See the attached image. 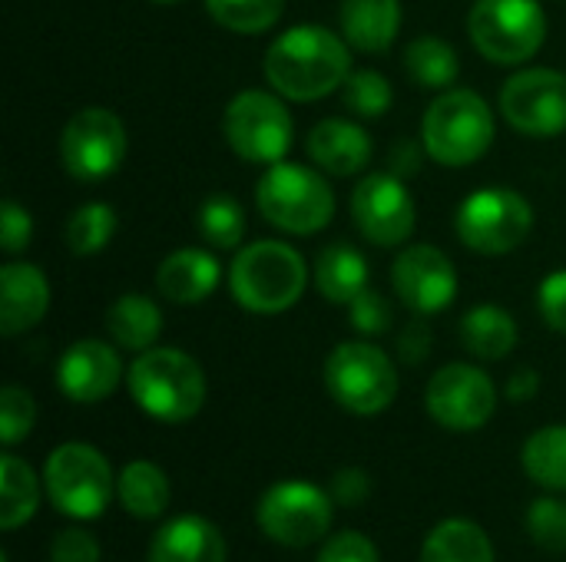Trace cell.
<instances>
[{"instance_id":"39","label":"cell","mask_w":566,"mask_h":562,"mask_svg":"<svg viewBox=\"0 0 566 562\" xmlns=\"http://www.w3.org/2000/svg\"><path fill=\"white\" fill-rule=\"evenodd\" d=\"M315 562H381V560H378V550H375V543H371L368 537H361V533H355V530H345V533L332 537V540L322 547V553H318V560Z\"/></svg>"},{"instance_id":"16","label":"cell","mask_w":566,"mask_h":562,"mask_svg":"<svg viewBox=\"0 0 566 562\" xmlns=\"http://www.w3.org/2000/svg\"><path fill=\"white\" fill-rule=\"evenodd\" d=\"M391 285L415 315H438L458 295L454 262L434 245H408L391 265Z\"/></svg>"},{"instance_id":"22","label":"cell","mask_w":566,"mask_h":562,"mask_svg":"<svg viewBox=\"0 0 566 562\" xmlns=\"http://www.w3.org/2000/svg\"><path fill=\"white\" fill-rule=\"evenodd\" d=\"M338 26L348 46L361 53H385L401 30V0H342Z\"/></svg>"},{"instance_id":"45","label":"cell","mask_w":566,"mask_h":562,"mask_svg":"<svg viewBox=\"0 0 566 562\" xmlns=\"http://www.w3.org/2000/svg\"><path fill=\"white\" fill-rule=\"evenodd\" d=\"M153 3H179V0H153Z\"/></svg>"},{"instance_id":"32","label":"cell","mask_w":566,"mask_h":562,"mask_svg":"<svg viewBox=\"0 0 566 562\" xmlns=\"http://www.w3.org/2000/svg\"><path fill=\"white\" fill-rule=\"evenodd\" d=\"M116 235V212L106 202L80 205L66 222V245L73 255H96Z\"/></svg>"},{"instance_id":"27","label":"cell","mask_w":566,"mask_h":562,"mask_svg":"<svg viewBox=\"0 0 566 562\" xmlns=\"http://www.w3.org/2000/svg\"><path fill=\"white\" fill-rule=\"evenodd\" d=\"M40 507V480L27 460L3 454L0 457V530H20Z\"/></svg>"},{"instance_id":"42","label":"cell","mask_w":566,"mask_h":562,"mask_svg":"<svg viewBox=\"0 0 566 562\" xmlns=\"http://www.w3.org/2000/svg\"><path fill=\"white\" fill-rule=\"evenodd\" d=\"M368 494H371V477L361 467H345L332 480V500L342 507H358L368 500Z\"/></svg>"},{"instance_id":"33","label":"cell","mask_w":566,"mask_h":562,"mask_svg":"<svg viewBox=\"0 0 566 562\" xmlns=\"http://www.w3.org/2000/svg\"><path fill=\"white\" fill-rule=\"evenodd\" d=\"M199 235L212 245V248H239L242 235H245V212L232 195H209L199 209Z\"/></svg>"},{"instance_id":"35","label":"cell","mask_w":566,"mask_h":562,"mask_svg":"<svg viewBox=\"0 0 566 562\" xmlns=\"http://www.w3.org/2000/svg\"><path fill=\"white\" fill-rule=\"evenodd\" d=\"M527 530L534 543L547 553H566V503L541 497L527 510Z\"/></svg>"},{"instance_id":"26","label":"cell","mask_w":566,"mask_h":562,"mask_svg":"<svg viewBox=\"0 0 566 562\" xmlns=\"http://www.w3.org/2000/svg\"><path fill=\"white\" fill-rule=\"evenodd\" d=\"M421 562H494L488 533L471 520H444L424 540Z\"/></svg>"},{"instance_id":"6","label":"cell","mask_w":566,"mask_h":562,"mask_svg":"<svg viewBox=\"0 0 566 562\" xmlns=\"http://www.w3.org/2000/svg\"><path fill=\"white\" fill-rule=\"evenodd\" d=\"M325 388L348 414L375 417L398 397V371L381 348L368 341H345L325 361Z\"/></svg>"},{"instance_id":"37","label":"cell","mask_w":566,"mask_h":562,"mask_svg":"<svg viewBox=\"0 0 566 562\" xmlns=\"http://www.w3.org/2000/svg\"><path fill=\"white\" fill-rule=\"evenodd\" d=\"M348 315H352V328L368 338H378L391 328V305L375 288H365L361 295H355L348 305Z\"/></svg>"},{"instance_id":"14","label":"cell","mask_w":566,"mask_h":562,"mask_svg":"<svg viewBox=\"0 0 566 562\" xmlns=\"http://www.w3.org/2000/svg\"><path fill=\"white\" fill-rule=\"evenodd\" d=\"M352 219L371 245L395 248L415 235L418 209H415V199L405 189L401 176L371 172L352 192Z\"/></svg>"},{"instance_id":"5","label":"cell","mask_w":566,"mask_h":562,"mask_svg":"<svg viewBox=\"0 0 566 562\" xmlns=\"http://www.w3.org/2000/svg\"><path fill=\"white\" fill-rule=\"evenodd\" d=\"M255 205L269 225L292 235H315L335 215V192L318 169L282 159L262 172L255 185Z\"/></svg>"},{"instance_id":"34","label":"cell","mask_w":566,"mask_h":562,"mask_svg":"<svg viewBox=\"0 0 566 562\" xmlns=\"http://www.w3.org/2000/svg\"><path fill=\"white\" fill-rule=\"evenodd\" d=\"M395 89L385 73L378 70H352L342 86V103L361 119H378L391 109Z\"/></svg>"},{"instance_id":"3","label":"cell","mask_w":566,"mask_h":562,"mask_svg":"<svg viewBox=\"0 0 566 562\" xmlns=\"http://www.w3.org/2000/svg\"><path fill=\"white\" fill-rule=\"evenodd\" d=\"M133 401L163 424L192 421L206 404V374L196 358L176 348L143 351L126 374Z\"/></svg>"},{"instance_id":"25","label":"cell","mask_w":566,"mask_h":562,"mask_svg":"<svg viewBox=\"0 0 566 562\" xmlns=\"http://www.w3.org/2000/svg\"><path fill=\"white\" fill-rule=\"evenodd\" d=\"M461 344L481 361H501L517 348V321L497 305H478L461 321Z\"/></svg>"},{"instance_id":"18","label":"cell","mask_w":566,"mask_h":562,"mask_svg":"<svg viewBox=\"0 0 566 562\" xmlns=\"http://www.w3.org/2000/svg\"><path fill=\"white\" fill-rule=\"evenodd\" d=\"M50 308V282L30 262H10L0 268V331L7 338L30 331Z\"/></svg>"},{"instance_id":"20","label":"cell","mask_w":566,"mask_h":562,"mask_svg":"<svg viewBox=\"0 0 566 562\" xmlns=\"http://www.w3.org/2000/svg\"><path fill=\"white\" fill-rule=\"evenodd\" d=\"M149 562H226V540L212 520L186 513L159 527L149 543Z\"/></svg>"},{"instance_id":"9","label":"cell","mask_w":566,"mask_h":562,"mask_svg":"<svg viewBox=\"0 0 566 562\" xmlns=\"http://www.w3.org/2000/svg\"><path fill=\"white\" fill-rule=\"evenodd\" d=\"M43 490L60 513L73 520H96L113 497L109 460L90 444H60L46 457Z\"/></svg>"},{"instance_id":"7","label":"cell","mask_w":566,"mask_h":562,"mask_svg":"<svg viewBox=\"0 0 566 562\" xmlns=\"http://www.w3.org/2000/svg\"><path fill=\"white\" fill-rule=\"evenodd\" d=\"M468 33L481 56L501 66L527 63L547 40V13L537 0H478Z\"/></svg>"},{"instance_id":"29","label":"cell","mask_w":566,"mask_h":562,"mask_svg":"<svg viewBox=\"0 0 566 562\" xmlns=\"http://www.w3.org/2000/svg\"><path fill=\"white\" fill-rule=\"evenodd\" d=\"M405 70L424 89H451V83L461 73V60H458V50L448 40L418 36L405 50Z\"/></svg>"},{"instance_id":"41","label":"cell","mask_w":566,"mask_h":562,"mask_svg":"<svg viewBox=\"0 0 566 562\" xmlns=\"http://www.w3.org/2000/svg\"><path fill=\"white\" fill-rule=\"evenodd\" d=\"M537 305H541V315H544L547 328L566 335V268L564 272L547 275V278L541 282Z\"/></svg>"},{"instance_id":"11","label":"cell","mask_w":566,"mask_h":562,"mask_svg":"<svg viewBox=\"0 0 566 562\" xmlns=\"http://www.w3.org/2000/svg\"><path fill=\"white\" fill-rule=\"evenodd\" d=\"M126 126L106 106H86L70 116L60 136L63 169L80 182H99L113 176L126 159Z\"/></svg>"},{"instance_id":"40","label":"cell","mask_w":566,"mask_h":562,"mask_svg":"<svg viewBox=\"0 0 566 562\" xmlns=\"http://www.w3.org/2000/svg\"><path fill=\"white\" fill-rule=\"evenodd\" d=\"M50 562H99V543L80 527L60 530L50 547Z\"/></svg>"},{"instance_id":"19","label":"cell","mask_w":566,"mask_h":562,"mask_svg":"<svg viewBox=\"0 0 566 562\" xmlns=\"http://www.w3.org/2000/svg\"><path fill=\"white\" fill-rule=\"evenodd\" d=\"M308 159L328 176H358L371 162V136L352 119H322L308 132Z\"/></svg>"},{"instance_id":"4","label":"cell","mask_w":566,"mask_h":562,"mask_svg":"<svg viewBox=\"0 0 566 562\" xmlns=\"http://www.w3.org/2000/svg\"><path fill=\"white\" fill-rule=\"evenodd\" d=\"M494 109L474 89H444L424 113V152L451 169L478 162L494 142Z\"/></svg>"},{"instance_id":"21","label":"cell","mask_w":566,"mask_h":562,"mask_svg":"<svg viewBox=\"0 0 566 562\" xmlns=\"http://www.w3.org/2000/svg\"><path fill=\"white\" fill-rule=\"evenodd\" d=\"M222 278V268L212 252L206 248H179L172 252L159 272H156V288L163 298L176 305H199L206 301Z\"/></svg>"},{"instance_id":"31","label":"cell","mask_w":566,"mask_h":562,"mask_svg":"<svg viewBox=\"0 0 566 562\" xmlns=\"http://www.w3.org/2000/svg\"><path fill=\"white\" fill-rule=\"evenodd\" d=\"M202 3L219 26L245 36L272 30L285 13V0H202Z\"/></svg>"},{"instance_id":"12","label":"cell","mask_w":566,"mask_h":562,"mask_svg":"<svg viewBox=\"0 0 566 562\" xmlns=\"http://www.w3.org/2000/svg\"><path fill=\"white\" fill-rule=\"evenodd\" d=\"M259 530L279 547H312L332 527V497L305 480L275 484L255 507Z\"/></svg>"},{"instance_id":"10","label":"cell","mask_w":566,"mask_h":562,"mask_svg":"<svg viewBox=\"0 0 566 562\" xmlns=\"http://www.w3.org/2000/svg\"><path fill=\"white\" fill-rule=\"evenodd\" d=\"M222 129L226 142L239 159L272 166L289 156L295 123L279 96L265 89H242L239 96L229 99Z\"/></svg>"},{"instance_id":"24","label":"cell","mask_w":566,"mask_h":562,"mask_svg":"<svg viewBox=\"0 0 566 562\" xmlns=\"http://www.w3.org/2000/svg\"><path fill=\"white\" fill-rule=\"evenodd\" d=\"M106 331L119 348L143 354L156 344L163 331V311L149 295H119L106 311Z\"/></svg>"},{"instance_id":"23","label":"cell","mask_w":566,"mask_h":562,"mask_svg":"<svg viewBox=\"0 0 566 562\" xmlns=\"http://www.w3.org/2000/svg\"><path fill=\"white\" fill-rule=\"evenodd\" d=\"M315 288L332 305H352L355 295L368 288V262L348 242H332L315 258Z\"/></svg>"},{"instance_id":"17","label":"cell","mask_w":566,"mask_h":562,"mask_svg":"<svg viewBox=\"0 0 566 562\" xmlns=\"http://www.w3.org/2000/svg\"><path fill=\"white\" fill-rule=\"evenodd\" d=\"M119 378H123L119 354L106 341H96V338L70 344L56 364V384L76 404H96L109 397Z\"/></svg>"},{"instance_id":"8","label":"cell","mask_w":566,"mask_h":562,"mask_svg":"<svg viewBox=\"0 0 566 562\" xmlns=\"http://www.w3.org/2000/svg\"><path fill=\"white\" fill-rule=\"evenodd\" d=\"M458 238L478 255H507L521 248L534 229V205L507 185L471 192L454 215Z\"/></svg>"},{"instance_id":"43","label":"cell","mask_w":566,"mask_h":562,"mask_svg":"<svg viewBox=\"0 0 566 562\" xmlns=\"http://www.w3.org/2000/svg\"><path fill=\"white\" fill-rule=\"evenodd\" d=\"M428 351H431V331H428L421 321H415V325L401 335V354H405L408 364H418V361L428 358Z\"/></svg>"},{"instance_id":"38","label":"cell","mask_w":566,"mask_h":562,"mask_svg":"<svg viewBox=\"0 0 566 562\" xmlns=\"http://www.w3.org/2000/svg\"><path fill=\"white\" fill-rule=\"evenodd\" d=\"M33 238V219L23 205L17 202H3L0 205V248L7 255H17L30 245Z\"/></svg>"},{"instance_id":"2","label":"cell","mask_w":566,"mask_h":562,"mask_svg":"<svg viewBox=\"0 0 566 562\" xmlns=\"http://www.w3.org/2000/svg\"><path fill=\"white\" fill-rule=\"evenodd\" d=\"M308 265L302 252L285 242L265 238L239 248L229 268L232 298L255 315H282L305 295Z\"/></svg>"},{"instance_id":"36","label":"cell","mask_w":566,"mask_h":562,"mask_svg":"<svg viewBox=\"0 0 566 562\" xmlns=\"http://www.w3.org/2000/svg\"><path fill=\"white\" fill-rule=\"evenodd\" d=\"M33 421H36L33 397L23 388L7 384L0 391V441H3V447H17L33 431Z\"/></svg>"},{"instance_id":"28","label":"cell","mask_w":566,"mask_h":562,"mask_svg":"<svg viewBox=\"0 0 566 562\" xmlns=\"http://www.w3.org/2000/svg\"><path fill=\"white\" fill-rule=\"evenodd\" d=\"M119 503L126 513H133L136 520H156L163 517V510L169 507V480L166 474L149 464V460H133L123 467L119 484H116Z\"/></svg>"},{"instance_id":"1","label":"cell","mask_w":566,"mask_h":562,"mask_svg":"<svg viewBox=\"0 0 566 562\" xmlns=\"http://www.w3.org/2000/svg\"><path fill=\"white\" fill-rule=\"evenodd\" d=\"M265 79L292 103H312L345 86L352 73L348 40L328 26L298 23L272 40L265 53Z\"/></svg>"},{"instance_id":"44","label":"cell","mask_w":566,"mask_h":562,"mask_svg":"<svg viewBox=\"0 0 566 562\" xmlns=\"http://www.w3.org/2000/svg\"><path fill=\"white\" fill-rule=\"evenodd\" d=\"M537 388H541V374L531 371V368H524V371H517V374L507 381V397H511V401H531V397L537 394Z\"/></svg>"},{"instance_id":"15","label":"cell","mask_w":566,"mask_h":562,"mask_svg":"<svg viewBox=\"0 0 566 562\" xmlns=\"http://www.w3.org/2000/svg\"><path fill=\"white\" fill-rule=\"evenodd\" d=\"M424 404L441 427L478 431L497 411V388L474 364H448L428 381Z\"/></svg>"},{"instance_id":"30","label":"cell","mask_w":566,"mask_h":562,"mask_svg":"<svg viewBox=\"0 0 566 562\" xmlns=\"http://www.w3.org/2000/svg\"><path fill=\"white\" fill-rule=\"evenodd\" d=\"M521 464L534 484L547 490H566V424L531 434L521 450Z\"/></svg>"},{"instance_id":"13","label":"cell","mask_w":566,"mask_h":562,"mask_svg":"<svg viewBox=\"0 0 566 562\" xmlns=\"http://www.w3.org/2000/svg\"><path fill=\"white\" fill-rule=\"evenodd\" d=\"M504 119L534 139H547L566 129V73L531 66L514 73L501 89Z\"/></svg>"}]
</instances>
